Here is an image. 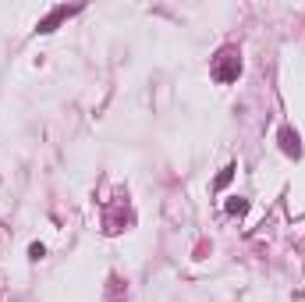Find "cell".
<instances>
[{"instance_id": "6da1fadb", "label": "cell", "mask_w": 305, "mask_h": 302, "mask_svg": "<svg viewBox=\"0 0 305 302\" xmlns=\"http://www.w3.org/2000/svg\"><path fill=\"white\" fill-rule=\"evenodd\" d=\"M241 75V54H238V47H224L217 57H213V78L217 82H234V78Z\"/></svg>"}, {"instance_id": "7a4b0ae2", "label": "cell", "mask_w": 305, "mask_h": 302, "mask_svg": "<svg viewBox=\"0 0 305 302\" xmlns=\"http://www.w3.org/2000/svg\"><path fill=\"white\" fill-rule=\"evenodd\" d=\"M277 139H281V150L288 153V156H295V160L302 156V143H298V132H295L291 125H284V128L277 132Z\"/></svg>"}, {"instance_id": "3957f363", "label": "cell", "mask_w": 305, "mask_h": 302, "mask_svg": "<svg viewBox=\"0 0 305 302\" xmlns=\"http://www.w3.org/2000/svg\"><path fill=\"white\" fill-rule=\"evenodd\" d=\"M68 14H75V7H54V11L36 25V32H43V36H46V32H54V29H57V21H64Z\"/></svg>"}, {"instance_id": "277c9868", "label": "cell", "mask_w": 305, "mask_h": 302, "mask_svg": "<svg viewBox=\"0 0 305 302\" xmlns=\"http://www.w3.org/2000/svg\"><path fill=\"white\" fill-rule=\"evenodd\" d=\"M234 171H238V164H227L220 174H217V181H213V189H227V181L234 178Z\"/></svg>"}, {"instance_id": "5b68a950", "label": "cell", "mask_w": 305, "mask_h": 302, "mask_svg": "<svg viewBox=\"0 0 305 302\" xmlns=\"http://www.w3.org/2000/svg\"><path fill=\"white\" fill-rule=\"evenodd\" d=\"M245 210H248V199H238V196L227 199V214H245Z\"/></svg>"}, {"instance_id": "8992f818", "label": "cell", "mask_w": 305, "mask_h": 302, "mask_svg": "<svg viewBox=\"0 0 305 302\" xmlns=\"http://www.w3.org/2000/svg\"><path fill=\"white\" fill-rule=\"evenodd\" d=\"M43 256H46V245L43 242H32L29 245V260H43Z\"/></svg>"}]
</instances>
